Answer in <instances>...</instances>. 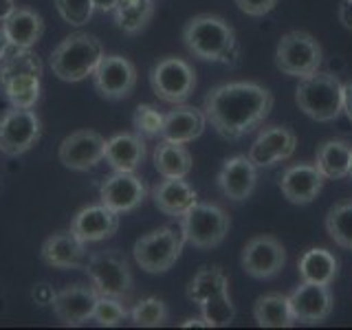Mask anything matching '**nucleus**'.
Listing matches in <instances>:
<instances>
[{
    "instance_id": "obj_18",
    "label": "nucleus",
    "mask_w": 352,
    "mask_h": 330,
    "mask_svg": "<svg viewBox=\"0 0 352 330\" xmlns=\"http://www.w3.org/2000/svg\"><path fill=\"white\" fill-rule=\"evenodd\" d=\"M99 300V293L95 286L88 284H69L62 291L55 293L53 313L64 326H82L88 319H93L95 304Z\"/></svg>"
},
{
    "instance_id": "obj_13",
    "label": "nucleus",
    "mask_w": 352,
    "mask_h": 330,
    "mask_svg": "<svg viewBox=\"0 0 352 330\" xmlns=\"http://www.w3.org/2000/svg\"><path fill=\"white\" fill-rule=\"evenodd\" d=\"M289 302H291L295 324H306V326L324 324L335 311V295L328 284L302 282L289 295Z\"/></svg>"
},
{
    "instance_id": "obj_10",
    "label": "nucleus",
    "mask_w": 352,
    "mask_h": 330,
    "mask_svg": "<svg viewBox=\"0 0 352 330\" xmlns=\"http://www.w3.org/2000/svg\"><path fill=\"white\" fill-rule=\"evenodd\" d=\"M42 135V121L31 108H11L0 117V152L20 157L29 152Z\"/></svg>"
},
{
    "instance_id": "obj_26",
    "label": "nucleus",
    "mask_w": 352,
    "mask_h": 330,
    "mask_svg": "<svg viewBox=\"0 0 352 330\" xmlns=\"http://www.w3.org/2000/svg\"><path fill=\"white\" fill-rule=\"evenodd\" d=\"M297 273L302 282L313 284H333L339 275V260L333 251L324 247H311L297 262Z\"/></svg>"
},
{
    "instance_id": "obj_17",
    "label": "nucleus",
    "mask_w": 352,
    "mask_h": 330,
    "mask_svg": "<svg viewBox=\"0 0 352 330\" xmlns=\"http://www.w3.org/2000/svg\"><path fill=\"white\" fill-rule=\"evenodd\" d=\"M218 190L231 203H242L253 196L258 185V165L249 159V154H236L223 163L216 176Z\"/></svg>"
},
{
    "instance_id": "obj_16",
    "label": "nucleus",
    "mask_w": 352,
    "mask_h": 330,
    "mask_svg": "<svg viewBox=\"0 0 352 330\" xmlns=\"http://www.w3.org/2000/svg\"><path fill=\"white\" fill-rule=\"evenodd\" d=\"M297 150L295 132L286 126H267L249 148V159L260 168H273V165L289 161Z\"/></svg>"
},
{
    "instance_id": "obj_21",
    "label": "nucleus",
    "mask_w": 352,
    "mask_h": 330,
    "mask_svg": "<svg viewBox=\"0 0 352 330\" xmlns=\"http://www.w3.org/2000/svg\"><path fill=\"white\" fill-rule=\"evenodd\" d=\"M40 256L44 264L53 269H80L86 264V242H82L73 231H58L44 240Z\"/></svg>"
},
{
    "instance_id": "obj_8",
    "label": "nucleus",
    "mask_w": 352,
    "mask_h": 330,
    "mask_svg": "<svg viewBox=\"0 0 352 330\" xmlns=\"http://www.w3.org/2000/svg\"><path fill=\"white\" fill-rule=\"evenodd\" d=\"M150 86L165 104H185L196 91L194 66L176 55H165L150 71Z\"/></svg>"
},
{
    "instance_id": "obj_42",
    "label": "nucleus",
    "mask_w": 352,
    "mask_h": 330,
    "mask_svg": "<svg viewBox=\"0 0 352 330\" xmlns=\"http://www.w3.org/2000/svg\"><path fill=\"white\" fill-rule=\"evenodd\" d=\"M337 16H339L341 27L348 29V31H352V0H341Z\"/></svg>"
},
{
    "instance_id": "obj_30",
    "label": "nucleus",
    "mask_w": 352,
    "mask_h": 330,
    "mask_svg": "<svg viewBox=\"0 0 352 330\" xmlns=\"http://www.w3.org/2000/svg\"><path fill=\"white\" fill-rule=\"evenodd\" d=\"M113 14L117 27L126 36H137L150 25L154 16V0H119Z\"/></svg>"
},
{
    "instance_id": "obj_46",
    "label": "nucleus",
    "mask_w": 352,
    "mask_h": 330,
    "mask_svg": "<svg viewBox=\"0 0 352 330\" xmlns=\"http://www.w3.org/2000/svg\"><path fill=\"white\" fill-rule=\"evenodd\" d=\"M209 328L207 326V322H205V319H203V315L201 317H190V319H185V322H183V328Z\"/></svg>"
},
{
    "instance_id": "obj_33",
    "label": "nucleus",
    "mask_w": 352,
    "mask_h": 330,
    "mask_svg": "<svg viewBox=\"0 0 352 330\" xmlns=\"http://www.w3.org/2000/svg\"><path fill=\"white\" fill-rule=\"evenodd\" d=\"M42 71H44V64L36 51L11 47L5 58L0 60V84H5L11 77L25 75V73L42 77Z\"/></svg>"
},
{
    "instance_id": "obj_34",
    "label": "nucleus",
    "mask_w": 352,
    "mask_h": 330,
    "mask_svg": "<svg viewBox=\"0 0 352 330\" xmlns=\"http://www.w3.org/2000/svg\"><path fill=\"white\" fill-rule=\"evenodd\" d=\"M326 231L337 247L352 251V201L337 203L326 214Z\"/></svg>"
},
{
    "instance_id": "obj_6",
    "label": "nucleus",
    "mask_w": 352,
    "mask_h": 330,
    "mask_svg": "<svg viewBox=\"0 0 352 330\" xmlns=\"http://www.w3.org/2000/svg\"><path fill=\"white\" fill-rule=\"evenodd\" d=\"M179 220L185 242L201 251L223 245L231 227L229 214L214 203H196Z\"/></svg>"
},
{
    "instance_id": "obj_25",
    "label": "nucleus",
    "mask_w": 352,
    "mask_h": 330,
    "mask_svg": "<svg viewBox=\"0 0 352 330\" xmlns=\"http://www.w3.org/2000/svg\"><path fill=\"white\" fill-rule=\"evenodd\" d=\"M3 31L11 47L33 49L44 36V20L40 14L27 7H16L3 20Z\"/></svg>"
},
{
    "instance_id": "obj_41",
    "label": "nucleus",
    "mask_w": 352,
    "mask_h": 330,
    "mask_svg": "<svg viewBox=\"0 0 352 330\" xmlns=\"http://www.w3.org/2000/svg\"><path fill=\"white\" fill-rule=\"evenodd\" d=\"M31 297H33V302H36L38 306H51L53 300H55V291H53V286L49 284H36L33 286V291H31Z\"/></svg>"
},
{
    "instance_id": "obj_44",
    "label": "nucleus",
    "mask_w": 352,
    "mask_h": 330,
    "mask_svg": "<svg viewBox=\"0 0 352 330\" xmlns=\"http://www.w3.org/2000/svg\"><path fill=\"white\" fill-rule=\"evenodd\" d=\"M119 0H93L95 11H102V14H113Z\"/></svg>"
},
{
    "instance_id": "obj_45",
    "label": "nucleus",
    "mask_w": 352,
    "mask_h": 330,
    "mask_svg": "<svg viewBox=\"0 0 352 330\" xmlns=\"http://www.w3.org/2000/svg\"><path fill=\"white\" fill-rule=\"evenodd\" d=\"M14 9H16L14 0H0V22H3Z\"/></svg>"
},
{
    "instance_id": "obj_1",
    "label": "nucleus",
    "mask_w": 352,
    "mask_h": 330,
    "mask_svg": "<svg viewBox=\"0 0 352 330\" xmlns=\"http://www.w3.org/2000/svg\"><path fill=\"white\" fill-rule=\"evenodd\" d=\"M273 110V93L258 82L218 84L205 95L207 124L225 141H240L264 124Z\"/></svg>"
},
{
    "instance_id": "obj_12",
    "label": "nucleus",
    "mask_w": 352,
    "mask_h": 330,
    "mask_svg": "<svg viewBox=\"0 0 352 330\" xmlns=\"http://www.w3.org/2000/svg\"><path fill=\"white\" fill-rule=\"evenodd\" d=\"M95 91L108 102H119L132 95L137 86V66L124 55H104L93 73Z\"/></svg>"
},
{
    "instance_id": "obj_23",
    "label": "nucleus",
    "mask_w": 352,
    "mask_h": 330,
    "mask_svg": "<svg viewBox=\"0 0 352 330\" xmlns=\"http://www.w3.org/2000/svg\"><path fill=\"white\" fill-rule=\"evenodd\" d=\"M104 159L117 172H135L146 161V141L137 132H119L106 141Z\"/></svg>"
},
{
    "instance_id": "obj_27",
    "label": "nucleus",
    "mask_w": 352,
    "mask_h": 330,
    "mask_svg": "<svg viewBox=\"0 0 352 330\" xmlns=\"http://www.w3.org/2000/svg\"><path fill=\"white\" fill-rule=\"evenodd\" d=\"M154 168L163 176V179H185L192 172V152L185 148V143H176L163 139L157 148H154Z\"/></svg>"
},
{
    "instance_id": "obj_19",
    "label": "nucleus",
    "mask_w": 352,
    "mask_h": 330,
    "mask_svg": "<svg viewBox=\"0 0 352 330\" xmlns=\"http://www.w3.org/2000/svg\"><path fill=\"white\" fill-rule=\"evenodd\" d=\"M324 174L315 163H293L280 176V192L293 205H311L324 190Z\"/></svg>"
},
{
    "instance_id": "obj_32",
    "label": "nucleus",
    "mask_w": 352,
    "mask_h": 330,
    "mask_svg": "<svg viewBox=\"0 0 352 330\" xmlns=\"http://www.w3.org/2000/svg\"><path fill=\"white\" fill-rule=\"evenodd\" d=\"M225 289H229L227 273L220 267H203L192 278V282L187 284V297H190V302L198 306L205 300H209L212 295H216L218 291H225Z\"/></svg>"
},
{
    "instance_id": "obj_47",
    "label": "nucleus",
    "mask_w": 352,
    "mask_h": 330,
    "mask_svg": "<svg viewBox=\"0 0 352 330\" xmlns=\"http://www.w3.org/2000/svg\"><path fill=\"white\" fill-rule=\"evenodd\" d=\"M9 49H11V44H9V40H7V36H5V31L0 29V60L5 58Z\"/></svg>"
},
{
    "instance_id": "obj_43",
    "label": "nucleus",
    "mask_w": 352,
    "mask_h": 330,
    "mask_svg": "<svg viewBox=\"0 0 352 330\" xmlns=\"http://www.w3.org/2000/svg\"><path fill=\"white\" fill-rule=\"evenodd\" d=\"M344 113L352 124V82L344 84Z\"/></svg>"
},
{
    "instance_id": "obj_28",
    "label": "nucleus",
    "mask_w": 352,
    "mask_h": 330,
    "mask_svg": "<svg viewBox=\"0 0 352 330\" xmlns=\"http://www.w3.org/2000/svg\"><path fill=\"white\" fill-rule=\"evenodd\" d=\"M352 146L344 139H328L317 148L315 165L326 181H341L350 174Z\"/></svg>"
},
{
    "instance_id": "obj_36",
    "label": "nucleus",
    "mask_w": 352,
    "mask_h": 330,
    "mask_svg": "<svg viewBox=\"0 0 352 330\" xmlns=\"http://www.w3.org/2000/svg\"><path fill=\"white\" fill-rule=\"evenodd\" d=\"M170 311L159 297H143L130 311V322L141 328H159L168 322Z\"/></svg>"
},
{
    "instance_id": "obj_7",
    "label": "nucleus",
    "mask_w": 352,
    "mask_h": 330,
    "mask_svg": "<svg viewBox=\"0 0 352 330\" xmlns=\"http://www.w3.org/2000/svg\"><path fill=\"white\" fill-rule=\"evenodd\" d=\"M183 247H185V238L181 234V229L176 231L174 227H159L135 242L132 258H135L141 271L157 275L174 267L176 260L181 258Z\"/></svg>"
},
{
    "instance_id": "obj_48",
    "label": "nucleus",
    "mask_w": 352,
    "mask_h": 330,
    "mask_svg": "<svg viewBox=\"0 0 352 330\" xmlns=\"http://www.w3.org/2000/svg\"><path fill=\"white\" fill-rule=\"evenodd\" d=\"M348 176H352V152H350V174Z\"/></svg>"
},
{
    "instance_id": "obj_39",
    "label": "nucleus",
    "mask_w": 352,
    "mask_h": 330,
    "mask_svg": "<svg viewBox=\"0 0 352 330\" xmlns=\"http://www.w3.org/2000/svg\"><path fill=\"white\" fill-rule=\"evenodd\" d=\"M55 9L64 22L73 27H82L95 14L93 0H55Z\"/></svg>"
},
{
    "instance_id": "obj_9",
    "label": "nucleus",
    "mask_w": 352,
    "mask_h": 330,
    "mask_svg": "<svg viewBox=\"0 0 352 330\" xmlns=\"http://www.w3.org/2000/svg\"><path fill=\"white\" fill-rule=\"evenodd\" d=\"M84 269L99 295L124 297L132 289L130 264L126 256H121L117 249L97 251L93 256H88Z\"/></svg>"
},
{
    "instance_id": "obj_3",
    "label": "nucleus",
    "mask_w": 352,
    "mask_h": 330,
    "mask_svg": "<svg viewBox=\"0 0 352 330\" xmlns=\"http://www.w3.org/2000/svg\"><path fill=\"white\" fill-rule=\"evenodd\" d=\"M104 58L102 42L91 33H71L51 53V71L62 82H82L91 77Z\"/></svg>"
},
{
    "instance_id": "obj_11",
    "label": "nucleus",
    "mask_w": 352,
    "mask_h": 330,
    "mask_svg": "<svg viewBox=\"0 0 352 330\" xmlns=\"http://www.w3.org/2000/svg\"><path fill=\"white\" fill-rule=\"evenodd\" d=\"M240 267L253 280H271L286 267V249L275 236H253L242 249Z\"/></svg>"
},
{
    "instance_id": "obj_35",
    "label": "nucleus",
    "mask_w": 352,
    "mask_h": 330,
    "mask_svg": "<svg viewBox=\"0 0 352 330\" xmlns=\"http://www.w3.org/2000/svg\"><path fill=\"white\" fill-rule=\"evenodd\" d=\"M198 308H201V315L209 328H225L234 324L236 319V304L231 300L229 289L218 291L203 304H198Z\"/></svg>"
},
{
    "instance_id": "obj_40",
    "label": "nucleus",
    "mask_w": 352,
    "mask_h": 330,
    "mask_svg": "<svg viewBox=\"0 0 352 330\" xmlns=\"http://www.w3.org/2000/svg\"><path fill=\"white\" fill-rule=\"evenodd\" d=\"M236 5L245 16L264 18V16H269L275 7H278V0H236Z\"/></svg>"
},
{
    "instance_id": "obj_31",
    "label": "nucleus",
    "mask_w": 352,
    "mask_h": 330,
    "mask_svg": "<svg viewBox=\"0 0 352 330\" xmlns=\"http://www.w3.org/2000/svg\"><path fill=\"white\" fill-rule=\"evenodd\" d=\"M0 91L5 93L7 102L14 108H33L38 104L42 91L40 75H31V73L16 75L5 84H0Z\"/></svg>"
},
{
    "instance_id": "obj_24",
    "label": "nucleus",
    "mask_w": 352,
    "mask_h": 330,
    "mask_svg": "<svg viewBox=\"0 0 352 330\" xmlns=\"http://www.w3.org/2000/svg\"><path fill=\"white\" fill-rule=\"evenodd\" d=\"M152 201L161 214L181 218L198 203V194L185 179H163L152 187Z\"/></svg>"
},
{
    "instance_id": "obj_20",
    "label": "nucleus",
    "mask_w": 352,
    "mask_h": 330,
    "mask_svg": "<svg viewBox=\"0 0 352 330\" xmlns=\"http://www.w3.org/2000/svg\"><path fill=\"white\" fill-rule=\"evenodd\" d=\"M117 229H119V214L102 203L80 209L71 223V231L82 242H86V245L113 238L117 234Z\"/></svg>"
},
{
    "instance_id": "obj_5",
    "label": "nucleus",
    "mask_w": 352,
    "mask_h": 330,
    "mask_svg": "<svg viewBox=\"0 0 352 330\" xmlns=\"http://www.w3.org/2000/svg\"><path fill=\"white\" fill-rule=\"evenodd\" d=\"M324 49L319 40L308 31H289L275 47V66L286 77L304 80L322 69Z\"/></svg>"
},
{
    "instance_id": "obj_29",
    "label": "nucleus",
    "mask_w": 352,
    "mask_h": 330,
    "mask_svg": "<svg viewBox=\"0 0 352 330\" xmlns=\"http://www.w3.org/2000/svg\"><path fill=\"white\" fill-rule=\"evenodd\" d=\"M253 319L262 328H291L295 326V317L291 311L289 295L267 293L260 295L253 304Z\"/></svg>"
},
{
    "instance_id": "obj_14",
    "label": "nucleus",
    "mask_w": 352,
    "mask_h": 330,
    "mask_svg": "<svg viewBox=\"0 0 352 330\" xmlns=\"http://www.w3.org/2000/svg\"><path fill=\"white\" fill-rule=\"evenodd\" d=\"M148 198L146 181L135 172H113L99 187V201L117 214L135 212Z\"/></svg>"
},
{
    "instance_id": "obj_15",
    "label": "nucleus",
    "mask_w": 352,
    "mask_h": 330,
    "mask_svg": "<svg viewBox=\"0 0 352 330\" xmlns=\"http://www.w3.org/2000/svg\"><path fill=\"white\" fill-rule=\"evenodd\" d=\"M106 139L95 130H77L60 143L58 157L64 168L75 172H88L104 161Z\"/></svg>"
},
{
    "instance_id": "obj_37",
    "label": "nucleus",
    "mask_w": 352,
    "mask_h": 330,
    "mask_svg": "<svg viewBox=\"0 0 352 330\" xmlns=\"http://www.w3.org/2000/svg\"><path fill=\"white\" fill-rule=\"evenodd\" d=\"M126 317H130V311L121 304V297H113V295H99V300L95 304V313L93 319L99 326L106 328H115L124 322Z\"/></svg>"
},
{
    "instance_id": "obj_22",
    "label": "nucleus",
    "mask_w": 352,
    "mask_h": 330,
    "mask_svg": "<svg viewBox=\"0 0 352 330\" xmlns=\"http://www.w3.org/2000/svg\"><path fill=\"white\" fill-rule=\"evenodd\" d=\"M207 128V117L203 108L176 104L168 115L163 117L161 139L176 143H192L203 135Z\"/></svg>"
},
{
    "instance_id": "obj_2",
    "label": "nucleus",
    "mask_w": 352,
    "mask_h": 330,
    "mask_svg": "<svg viewBox=\"0 0 352 330\" xmlns=\"http://www.w3.org/2000/svg\"><path fill=\"white\" fill-rule=\"evenodd\" d=\"M183 44L194 58L236 66L240 62V44L236 29L223 16L198 14L183 27Z\"/></svg>"
},
{
    "instance_id": "obj_4",
    "label": "nucleus",
    "mask_w": 352,
    "mask_h": 330,
    "mask_svg": "<svg viewBox=\"0 0 352 330\" xmlns=\"http://www.w3.org/2000/svg\"><path fill=\"white\" fill-rule=\"evenodd\" d=\"M295 104L313 121L330 124L344 113V84L333 73L317 71L297 84Z\"/></svg>"
},
{
    "instance_id": "obj_38",
    "label": "nucleus",
    "mask_w": 352,
    "mask_h": 330,
    "mask_svg": "<svg viewBox=\"0 0 352 330\" xmlns=\"http://www.w3.org/2000/svg\"><path fill=\"white\" fill-rule=\"evenodd\" d=\"M163 113L152 104H139L135 110V117H132V126H135L137 135L143 139H154L161 137L163 130Z\"/></svg>"
}]
</instances>
